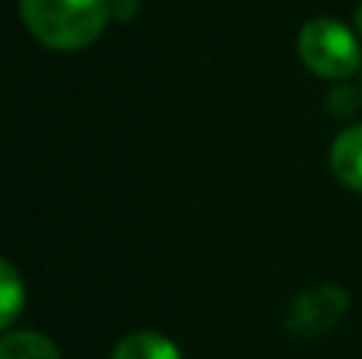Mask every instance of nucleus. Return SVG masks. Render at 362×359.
I'll return each mask as SVG.
<instances>
[{"mask_svg": "<svg viewBox=\"0 0 362 359\" xmlns=\"http://www.w3.org/2000/svg\"><path fill=\"white\" fill-rule=\"evenodd\" d=\"M19 16L42 45L80 51L105 32L112 0H19Z\"/></svg>", "mask_w": 362, "mask_h": 359, "instance_id": "1", "label": "nucleus"}, {"mask_svg": "<svg viewBox=\"0 0 362 359\" xmlns=\"http://www.w3.org/2000/svg\"><path fill=\"white\" fill-rule=\"evenodd\" d=\"M299 57L325 80H346L359 70V42L337 19H308L299 32Z\"/></svg>", "mask_w": 362, "mask_h": 359, "instance_id": "2", "label": "nucleus"}, {"mask_svg": "<svg viewBox=\"0 0 362 359\" xmlns=\"http://www.w3.org/2000/svg\"><path fill=\"white\" fill-rule=\"evenodd\" d=\"M346 305H350V299H346V293L340 286H318V290H308L296 299L286 324L299 337L325 334L344 318Z\"/></svg>", "mask_w": 362, "mask_h": 359, "instance_id": "3", "label": "nucleus"}, {"mask_svg": "<svg viewBox=\"0 0 362 359\" xmlns=\"http://www.w3.org/2000/svg\"><path fill=\"white\" fill-rule=\"evenodd\" d=\"M331 169L346 188L362 191V124L344 131L331 146Z\"/></svg>", "mask_w": 362, "mask_h": 359, "instance_id": "4", "label": "nucleus"}, {"mask_svg": "<svg viewBox=\"0 0 362 359\" xmlns=\"http://www.w3.org/2000/svg\"><path fill=\"white\" fill-rule=\"evenodd\" d=\"M112 359H181L178 347L156 331H134L115 343Z\"/></svg>", "mask_w": 362, "mask_h": 359, "instance_id": "5", "label": "nucleus"}, {"mask_svg": "<svg viewBox=\"0 0 362 359\" xmlns=\"http://www.w3.org/2000/svg\"><path fill=\"white\" fill-rule=\"evenodd\" d=\"M0 359H61V353L45 334L13 331L0 337Z\"/></svg>", "mask_w": 362, "mask_h": 359, "instance_id": "6", "label": "nucleus"}, {"mask_svg": "<svg viewBox=\"0 0 362 359\" xmlns=\"http://www.w3.org/2000/svg\"><path fill=\"white\" fill-rule=\"evenodd\" d=\"M25 305V286L19 271L10 264V261L0 258V331H6L13 322L19 318Z\"/></svg>", "mask_w": 362, "mask_h": 359, "instance_id": "7", "label": "nucleus"}, {"mask_svg": "<svg viewBox=\"0 0 362 359\" xmlns=\"http://www.w3.org/2000/svg\"><path fill=\"white\" fill-rule=\"evenodd\" d=\"M356 32H359V35H362V6H359V10H356Z\"/></svg>", "mask_w": 362, "mask_h": 359, "instance_id": "8", "label": "nucleus"}]
</instances>
